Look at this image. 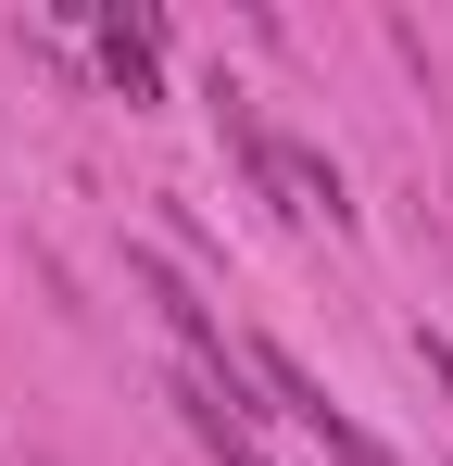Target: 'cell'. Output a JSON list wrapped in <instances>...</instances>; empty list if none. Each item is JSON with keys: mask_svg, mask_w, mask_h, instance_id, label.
<instances>
[{"mask_svg": "<svg viewBox=\"0 0 453 466\" xmlns=\"http://www.w3.org/2000/svg\"><path fill=\"white\" fill-rule=\"evenodd\" d=\"M239 366H252V390H277V416H290L302 441H327V466H403V454H390V441L366 429V416H353V403H327V379L302 366L290 340H252Z\"/></svg>", "mask_w": 453, "mask_h": 466, "instance_id": "cell-1", "label": "cell"}, {"mask_svg": "<svg viewBox=\"0 0 453 466\" xmlns=\"http://www.w3.org/2000/svg\"><path fill=\"white\" fill-rule=\"evenodd\" d=\"M164 403L189 416V441H202V454H215V466H265V429H252V416H239V403H226V390L202 379V366H189V379L164 390Z\"/></svg>", "mask_w": 453, "mask_h": 466, "instance_id": "cell-3", "label": "cell"}, {"mask_svg": "<svg viewBox=\"0 0 453 466\" xmlns=\"http://www.w3.org/2000/svg\"><path fill=\"white\" fill-rule=\"evenodd\" d=\"M416 366H428V379H441V403H453V340H441V328H416Z\"/></svg>", "mask_w": 453, "mask_h": 466, "instance_id": "cell-5", "label": "cell"}, {"mask_svg": "<svg viewBox=\"0 0 453 466\" xmlns=\"http://www.w3.org/2000/svg\"><path fill=\"white\" fill-rule=\"evenodd\" d=\"M88 38H101V76L126 88V101H164V13H114V0H88Z\"/></svg>", "mask_w": 453, "mask_h": 466, "instance_id": "cell-2", "label": "cell"}, {"mask_svg": "<svg viewBox=\"0 0 453 466\" xmlns=\"http://www.w3.org/2000/svg\"><path fill=\"white\" fill-rule=\"evenodd\" d=\"M265 189H290V215H327V228H353V189H340V164L302 152V139H265Z\"/></svg>", "mask_w": 453, "mask_h": 466, "instance_id": "cell-4", "label": "cell"}]
</instances>
